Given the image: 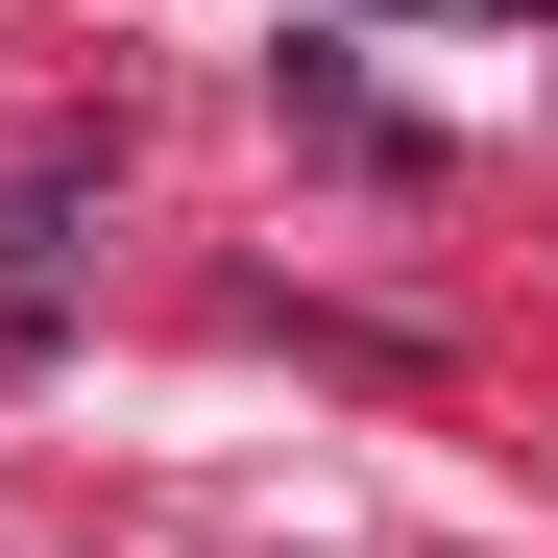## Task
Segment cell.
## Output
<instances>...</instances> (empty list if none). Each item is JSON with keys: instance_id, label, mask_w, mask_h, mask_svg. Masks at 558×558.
<instances>
[{"instance_id": "cell-1", "label": "cell", "mask_w": 558, "mask_h": 558, "mask_svg": "<svg viewBox=\"0 0 558 558\" xmlns=\"http://www.w3.org/2000/svg\"><path fill=\"white\" fill-rule=\"evenodd\" d=\"M292 122H316V146H340V170H437V146H413V122H389V98H364V73H340V49H292Z\"/></svg>"}]
</instances>
